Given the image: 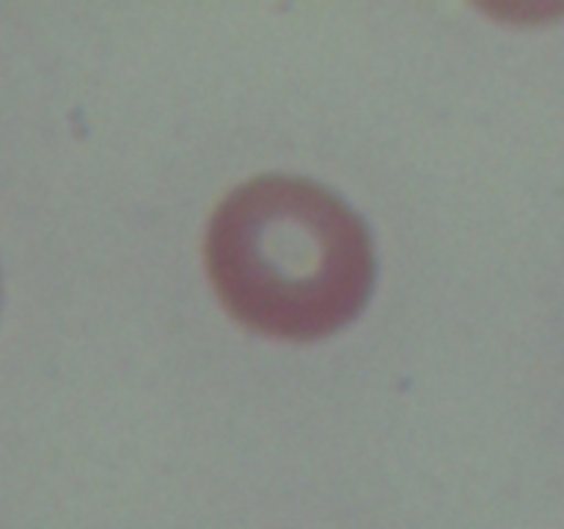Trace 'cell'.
<instances>
[{"label":"cell","instance_id":"cell-1","mask_svg":"<svg viewBox=\"0 0 564 529\" xmlns=\"http://www.w3.org/2000/svg\"><path fill=\"white\" fill-rule=\"evenodd\" d=\"M204 259L235 320L308 342L350 323L375 281L367 224L301 176H257L215 207Z\"/></svg>","mask_w":564,"mask_h":529}]
</instances>
